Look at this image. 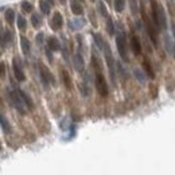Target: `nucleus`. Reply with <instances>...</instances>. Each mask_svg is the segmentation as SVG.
I'll return each mask as SVG.
<instances>
[{"instance_id":"obj_28","label":"nucleus","mask_w":175,"mask_h":175,"mask_svg":"<svg viewBox=\"0 0 175 175\" xmlns=\"http://www.w3.org/2000/svg\"><path fill=\"white\" fill-rule=\"evenodd\" d=\"M97 7H99V10H100V12H101V15H104L105 18H108L109 14H108V11H106V7L104 6V1H100V3L97 4Z\"/></svg>"},{"instance_id":"obj_7","label":"nucleus","mask_w":175,"mask_h":175,"mask_svg":"<svg viewBox=\"0 0 175 175\" xmlns=\"http://www.w3.org/2000/svg\"><path fill=\"white\" fill-rule=\"evenodd\" d=\"M12 69H14V74H15L16 80L20 81V82H23V81H26V76L24 73H23L22 67H20V62H19V58H14L12 61Z\"/></svg>"},{"instance_id":"obj_25","label":"nucleus","mask_w":175,"mask_h":175,"mask_svg":"<svg viewBox=\"0 0 175 175\" xmlns=\"http://www.w3.org/2000/svg\"><path fill=\"white\" fill-rule=\"evenodd\" d=\"M16 19H18V27H19L20 30H26V26H27V22H26V19L23 18L22 15H18L16 16Z\"/></svg>"},{"instance_id":"obj_19","label":"nucleus","mask_w":175,"mask_h":175,"mask_svg":"<svg viewBox=\"0 0 175 175\" xmlns=\"http://www.w3.org/2000/svg\"><path fill=\"white\" fill-rule=\"evenodd\" d=\"M15 11L14 10H11V8H8V10L6 11V20L8 22V24L10 26H12L14 24V22H15Z\"/></svg>"},{"instance_id":"obj_31","label":"nucleus","mask_w":175,"mask_h":175,"mask_svg":"<svg viewBox=\"0 0 175 175\" xmlns=\"http://www.w3.org/2000/svg\"><path fill=\"white\" fill-rule=\"evenodd\" d=\"M4 76H6V66L3 62H0V78H3Z\"/></svg>"},{"instance_id":"obj_17","label":"nucleus","mask_w":175,"mask_h":175,"mask_svg":"<svg viewBox=\"0 0 175 175\" xmlns=\"http://www.w3.org/2000/svg\"><path fill=\"white\" fill-rule=\"evenodd\" d=\"M0 125H1V128H3V131L6 132V134H10V132H11L10 123H8V120H7V119L4 117L1 113H0Z\"/></svg>"},{"instance_id":"obj_26","label":"nucleus","mask_w":175,"mask_h":175,"mask_svg":"<svg viewBox=\"0 0 175 175\" xmlns=\"http://www.w3.org/2000/svg\"><path fill=\"white\" fill-rule=\"evenodd\" d=\"M124 6H125V0H115V10L117 12H121L124 10Z\"/></svg>"},{"instance_id":"obj_9","label":"nucleus","mask_w":175,"mask_h":175,"mask_svg":"<svg viewBox=\"0 0 175 175\" xmlns=\"http://www.w3.org/2000/svg\"><path fill=\"white\" fill-rule=\"evenodd\" d=\"M163 43H164V49L170 55H174V39L170 36L169 34H164L163 36Z\"/></svg>"},{"instance_id":"obj_33","label":"nucleus","mask_w":175,"mask_h":175,"mask_svg":"<svg viewBox=\"0 0 175 175\" xmlns=\"http://www.w3.org/2000/svg\"><path fill=\"white\" fill-rule=\"evenodd\" d=\"M89 16H90V20H92V23H93V24H94V26H97V22H96V18H94V12H92V11H90Z\"/></svg>"},{"instance_id":"obj_4","label":"nucleus","mask_w":175,"mask_h":175,"mask_svg":"<svg viewBox=\"0 0 175 175\" xmlns=\"http://www.w3.org/2000/svg\"><path fill=\"white\" fill-rule=\"evenodd\" d=\"M116 46H117L119 54L123 59L127 61L128 59V54H127V41H125V35L124 34H117L116 36Z\"/></svg>"},{"instance_id":"obj_22","label":"nucleus","mask_w":175,"mask_h":175,"mask_svg":"<svg viewBox=\"0 0 175 175\" xmlns=\"http://www.w3.org/2000/svg\"><path fill=\"white\" fill-rule=\"evenodd\" d=\"M50 7L51 6L47 1H45V0H41V1H39V8L42 10L43 14H50Z\"/></svg>"},{"instance_id":"obj_37","label":"nucleus","mask_w":175,"mask_h":175,"mask_svg":"<svg viewBox=\"0 0 175 175\" xmlns=\"http://www.w3.org/2000/svg\"><path fill=\"white\" fill-rule=\"evenodd\" d=\"M105 1H106V3H111V1H112V0H105Z\"/></svg>"},{"instance_id":"obj_16","label":"nucleus","mask_w":175,"mask_h":175,"mask_svg":"<svg viewBox=\"0 0 175 175\" xmlns=\"http://www.w3.org/2000/svg\"><path fill=\"white\" fill-rule=\"evenodd\" d=\"M20 46H22V51H23V54H29L30 53V41L26 36H20Z\"/></svg>"},{"instance_id":"obj_12","label":"nucleus","mask_w":175,"mask_h":175,"mask_svg":"<svg viewBox=\"0 0 175 175\" xmlns=\"http://www.w3.org/2000/svg\"><path fill=\"white\" fill-rule=\"evenodd\" d=\"M16 92L19 93L20 99H22V101L24 102V105H27V108H30V109H32V108H34V102H32V100L30 99V96L27 94V93H26V92H23L22 89H18Z\"/></svg>"},{"instance_id":"obj_8","label":"nucleus","mask_w":175,"mask_h":175,"mask_svg":"<svg viewBox=\"0 0 175 175\" xmlns=\"http://www.w3.org/2000/svg\"><path fill=\"white\" fill-rule=\"evenodd\" d=\"M73 66L78 73H82L84 70H85V62H84V58L80 53H76L73 55Z\"/></svg>"},{"instance_id":"obj_14","label":"nucleus","mask_w":175,"mask_h":175,"mask_svg":"<svg viewBox=\"0 0 175 175\" xmlns=\"http://www.w3.org/2000/svg\"><path fill=\"white\" fill-rule=\"evenodd\" d=\"M70 8H71V12H73L74 15H82V12H84L82 4L78 3L77 0H73V1H71V4H70Z\"/></svg>"},{"instance_id":"obj_21","label":"nucleus","mask_w":175,"mask_h":175,"mask_svg":"<svg viewBox=\"0 0 175 175\" xmlns=\"http://www.w3.org/2000/svg\"><path fill=\"white\" fill-rule=\"evenodd\" d=\"M134 74H135V77L137 78V81H139L140 84H144V82H146V76H144V73L141 71V70L135 69V70H134Z\"/></svg>"},{"instance_id":"obj_20","label":"nucleus","mask_w":175,"mask_h":175,"mask_svg":"<svg viewBox=\"0 0 175 175\" xmlns=\"http://www.w3.org/2000/svg\"><path fill=\"white\" fill-rule=\"evenodd\" d=\"M143 66H144V70L147 71V74H148V77H150V78H155V73H154V70H152V67H151L148 61H144Z\"/></svg>"},{"instance_id":"obj_5","label":"nucleus","mask_w":175,"mask_h":175,"mask_svg":"<svg viewBox=\"0 0 175 175\" xmlns=\"http://www.w3.org/2000/svg\"><path fill=\"white\" fill-rule=\"evenodd\" d=\"M39 69H41L39 71H41V80H42V82H43V85L47 86V85H50V84H54L55 82L54 76L51 74V71L45 66V65L39 64Z\"/></svg>"},{"instance_id":"obj_38","label":"nucleus","mask_w":175,"mask_h":175,"mask_svg":"<svg viewBox=\"0 0 175 175\" xmlns=\"http://www.w3.org/2000/svg\"><path fill=\"white\" fill-rule=\"evenodd\" d=\"M0 55H1V51H0Z\"/></svg>"},{"instance_id":"obj_3","label":"nucleus","mask_w":175,"mask_h":175,"mask_svg":"<svg viewBox=\"0 0 175 175\" xmlns=\"http://www.w3.org/2000/svg\"><path fill=\"white\" fill-rule=\"evenodd\" d=\"M96 89L102 97H106L108 96V85H106V81H105L104 76H102L101 71H96Z\"/></svg>"},{"instance_id":"obj_32","label":"nucleus","mask_w":175,"mask_h":175,"mask_svg":"<svg viewBox=\"0 0 175 175\" xmlns=\"http://www.w3.org/2000/svg\"><path fill=\"white\" fill-rule=\"evenodd\" d=\"M36 41H38L39 45H42V43H43V34H42V32L36 35Z\"/></svg>"},{"instance_id":"obj_11","label":"nucleus","mask_w":175,"mask_h":175,"mask_svg":"<svg viewBox=\"0 0 175 175\" xmlns=\"http://www.w3.org/2000/svg\"><path fill=\"white\" fill-rule=\"evenodd\" d=\"M131 49L136 55H139L141 53V43H140L139 38H137L135 34L131 35Z\"/></svg>"},{"instance_id":"obj_18","label":"nucleus","mask_w":175,"mask_h":175,"mask_svg":"<svg viewBox=\"0 0 175 175\" xmlns=\"http://www.w3.org/2000/svg\"><path fill=\"white\" fill-rule=\"evenodd\" d=\"M62 78H64V84H65V86H66V89H71V80H70V76H69V73H67V70H65V69H62Z\"/></svg>"},{"instance_id":"obj_27","label":"nucleus","mask_w":175,"mask_h":175,"mask_svg":"<svg viewBox=\"0 0 175 175\" xmlns=\"http://www.w3.org/2000/svg\"><path fill=\"white\" fill-rule=\"evenodd\" d=\"M31 23L34 26V29H39V26H41V19H39V15L38 14H34L31 16Z\"/></svg>"},{"instance_id":"obj_36","label":"nucleus","mask_w":175,"mask_h":175,"mask_svg":"<svg viewBox=\"0 0 175 175\" xmlns=\"http://www.w3.org/2000/svg\"><path fill=\"white\" fill-rule=\"evenodd\" d=\"M59 3H62V4H65V3H66V0H59Z\"/></svg>"},{"instance_id":"obj_15","label":"nucleus","mask_w":175,"mask_h":175,"mask_svg":"<svg viewBox=\"0 0 175 175\" xmlns=\"http://www.w3.org/2000/svg\"><path fill=\"white\" fill-rule=\"evenodd\" d=\"M47 46H49V49L53 50V51H58L61 49L59 41H58L55 36H50V38L47 39Z\"/></svg>"},{"instance_id":"obj_1","label":"nucleus","mask_w":175,"mask_h":175,"mask_svg":"<svg viewBox=\"0 0 175 175\" xmlns=\"http://www.w3.org/2000/svg\"><path fill=\"white\" fill-rule=\"evenodd\" d=\"M152 18L155 26L160 27L162 30L167 29V18H166L164 10L160 3H158L156 0H152Z\"/></svg>"},{"instance_id":"obj_13","label":"nucleus","mask_w":175,"mask_h":175,"mask_svg":"<svg viewBox=\"0 0 175 175\" xmlns=\"http://www.w3.org/2000/svg\"><path fill=\"white\" fill-rule=\"evenodd\" d=\"M84 24H85V20L82 18H74L69 22V26L71 30H80L84 27Z\"/></svg>"},{"instance_id":"obj_30","label":"nucleus","mask_w":175,"mask_h":175,"mask_svg":"<svg viewBox=\"0 0 175 175\" xmlns=\"http://www.w3.org/2000/svg\"><path fill=\"white\" fill-rule=\"evenodd\" d=\"M22 10L24 11V12H31V11H32L31 3H29V1H23V3H22Z\"/></svg>"},{"instance_id":"obj_29","label":"nucleus","mask_w":175,"mask_h":175,"mask_svg":"<svg viewBox=\"0 0 175 175\" xmlns=\"http://www.w3.org/2000/svg\"><path fill=\"white\" fill-rule=\"evenodd\" d=\"M129 8H131V12L136 15L137 12V0H129Z\"/></svg>"},{"instance_id":"obj_24","label":"nucleus","mask_w":175,"mask_h":175,"mask_svg":"<svg viewBox=\"0 0 175 175\" xmlns=\"http://www.w3.org/2000/svg\"><path fill=\"white\" fill-rule=\"evenodd\" d=\"M93 38H94L96 45L99 46V49H100V50H101V49H102V46H104V42H105V39L102 38V36H101V35H100V34H94V35H93Z\"/></svg>"},{"instance_id":"obj_2","label":"nucleus","mask_w":175,"mask_h":175,"mask_svg":"<svg viewBox=\"0 0 175 175\" xmlns=\"http://www.w3.org/2000/svg\"><path fill=\"white\" fill-rule=\"evenodd\" d=\"M8 99H10V102L12 104L14 108L18 109V111H19L22 115H24V113H26L24 102L22 101L19 93L16 92V90H8Z\"/></svg>"},{"instance_id":"obj_34","label":"nucleus","mask_w":175,"mask_h":175,"mask_svg":"<svg viewBox=\"0 0 175 175\" xmlns=\"http://www.w3.org/2000/svg\"><path fill=\"white\" fill-rule=\"evenodd\" d=\"M6 45V41H4V38H3V35L0 34V46H4Z\"/></svg>"},{"instance_id":"obj_35","label":"nucleus","mask_w":175,"mask_h":175,"mask_svg":"<svg viewBox=\"0 0 175 175\" xmlns=\"http://www.w3.org/2000/svg\"><path fill=\"white\" fill-rule=\"evenodd\" d=\"M46 1H47L50 6H53V4H54V0H46Z\"/></svg>"},{"instance_id":"obj_6","label":"nucleus","mask_w":175,"mask_h":175,"mask_svg":"<svg viewBox=\"0 0 175 175\" xmlns=\"http://www.w3.org/2000/svg\"><path fill=\"white\" fill-rule=\"evenodd\" d=\"M141 14H143V19L144 22H146L147 24V31H148V35H150V38L151 41H152L154 45H158V39H156V31H155V27H154V24L150 22V19L146 16V14H144V10H141Z\"/></svg>"},{"instance_id":"obj_39","label":"nucleus","mask_w":175,"mask_h":175,"mask_svg":"<svg viewBox=\"0 0 175 175\" xmlns=\"http://www.w3.org/2000/svg\"><path fill=\"white\" fill-rule=\"evenodd\" d=\"M92 1H94V0H92Z\"/></svg>"},{"instance_id":"obj_10","label":"nucleus","mask_w":175,"mask_h":175,"mask_svg":"<svg viewBox=\"0 0 175 175\" xmlns=\"http://www.w3.org/2000/svg\"><path fill=\"white\" fill-rule=\"evenodd\" d=\"M62 23H64V19H62L61 12H55L53 15V18H51V29L57 31V30H59L62 27Z\"/></svg>"},{"instance_id":"obj_23","label":"nucleus","mask_w":175,"mask_h":175,"mask_svg":"<svg viewBox=\"0 0 175 175\" xmlns=\"http://www.w3.org/2000/svg\"><path fill=\"white\" fill-rule=\"evenodd\" d=\"M106 30H108V34L111 35V36H113V35H115V27H113V22H112V19L111 18H106Z\"/></svg>"}]
</instances>
